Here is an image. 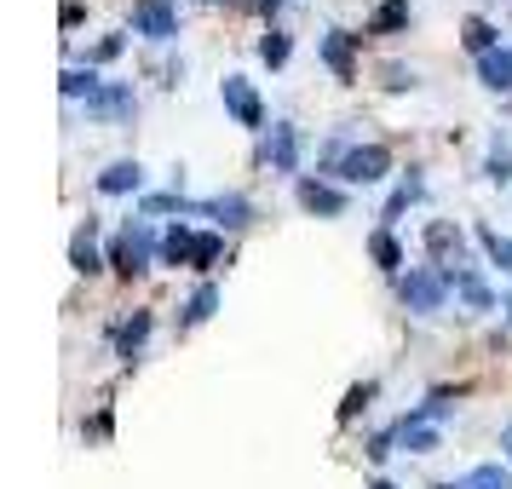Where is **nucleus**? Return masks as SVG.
<instances>
[{
  "mask_svg": "<svg viewBox=\"0 0 512 489\" xmlns=\"http://www.w3.org/2000/svg\"><path fill=\"white\" fill-rule=\"evenodd\" d=\"M449 271L443 265H420V271H409V277H397V300L409 305V311H438L443 300H449Z\"/></svg>",
  "mask_w": 512,
  "mask_h": 489,
  "instance_id": "obj_1",
  "label": "nucleus"
},
{
  "mask_svg": "<svg viewBox=\"0 0 512 489\" xmlns=\"http://www.w3.org/2000/svg\"><path fill=\"white\" fill-rule=\"evenodd\" d=\"M150 254H156V236H150V225H127V231L110 242V265H116L121 277H139V271H150Z\"/></svg>",
  "mask_w": 512,
  "mask_h": 489,
  "instance_id": "obj_2",
  "label": "nucleus"
},
{
  "mask_svg": "<svg viewBox=\"0 0 512 489\" xmlns=\"http://www.w3.org/2000/svg\"><path fill=\"white\" fill-rule=\"evenodd\" d=\"M386 167H392V150L386 144H351L346 156L334 162V173L346 185H374V179H386Z\"/></svg>",
  "mask_w": 512,
  "mask_h": 489,
  "instance_id": "obj_3",
  "label": "nucleus"
},
{
  "mask_svg": "<svg viewBox=\"0 0 512 489\" xmlns=\"http://www.w3.org/2000/svg\"><path fill=\"white\" fill-rule=\"evenodd\" d=\"M133 35H144V41H173V35H179L173 6H167V0H139V6H133Z\"/></svg>",
  "mask_w": 512,
  "mask_h": 489,
  "instance_id": "obj_4",
  "label": "nucleus"
},
{
  "mask_svg": "<svg viewBox=\"0 0 512 489\" xmlns=\"http://www.w3.org/2000/svg\"><path fill=\"white\" fill-rule=\"evenodd\" d=\"M219 93H225V110H231L242 127H259V121H265V110H259V93L242 81V75H225V87H219Z\"/></svg>",
  "mask_w": 512,
  "mask_h": 489,
  "instance_id": "obj_5",
  "label": "nucleus"
},
{
  "mask_svg": "<svg viewBox=\"0 0 512 489\" xmlns=\"http://www.w3.org/2000/svg\"><path fill=\"white\" fill-rule=\"evenodd\" d=\"M265 167H277V173H294V167H300V133H294L288 121L271 127V139H265Z\"/></svg>",
  "mask_w": 512,
  "mask_h": 489,
  "instance_id": "obj_6",
  "label": "nucleus"
},
{
  "mask_svg": "<svg viewBox=\"0 0 512 489\" xmlns=\"http://www.w3.org/2000/svg\"><path fill=\"white\" fill-rule=\"evenodd\" d=\"M300 208L323 213V219H340V213H346V196L334 185H323V179H300Z\"/></svg>",
  "mask_w": 512,
  "mask_h": 489,
  "instance_id": "obj_7",
  "label": "nucleus"
},
{
  "mask_svg": "<svg viewBox=\"0 0 512 489\" xmlns=\"http://www.w3.org/2000/svg\"><path fill=\"white\" fill-rule=\"evenodd\" d=\"M70 265L81 271V277H93V271H104V254H98V225L87 219L81 231L70 236Z\"/></svg>",
  "mask_w": 512,
  "mask_h": 489,
  "instance_id": "obj_8",
  "label": "nucleus"
},
{
  "mask_svg": "<svg viewBox=\"0 0 512 489\" xmlns=\"http://www.w3.org/2000/svg\"><path fill=\"white\" fill-rule=\"evenodd\" d=\"M478 81L489 93H512V47H495L478 58Z\"/></svg>",
  "mask_w": 512,
  "mask_h": 489,
  "instance_id": "obj_9",
  "label": "nucleus"
},
{
  "mask_svg": "<svg viewBox=\"0 0 512 489\" xmlns=\"http://www.w3.org/2000/svg\"><path fill=\"white\" fill-rule=\"evenodd\" d=\"M196 213H208V219H219V225H231V231H242V225L254 219V208H248V196H213V202H202Z\"/></svg>",
  "mask_w": 512,
  "mask_h": 489,
  "instance_id": "obj_10",
  "label": "nucleus"
},
{
  "mask_svg": "<svg viewBox=\"0 0 512 489\" xmlns=\"http://www.w3.org/2000/svg\"><path fill=\"white\" fill-rule=\"evenodd\" d=\"M443 271H449V265H443ZM449 282H455V294H461L472 311H495V294L484 288V277H478V271H461V265H455V271H449Z\"/></svg>",
  "mask_w": 512,
  "mask_h": 489,
  "instance_id": "obj_11",
  "label": "nucleus"
},
{
  "mask_svg": "<svg viewBox=\"0 0 512 489\" xmlns=\"http://www.w3.org/2000/svg\"><path fill=\"white\" fill-rule=\"evenodd\" d=\"M139 185H144L139 162H110L104 173H98V190H104V196H127V190H139Z\"/></svg>",
  "mask_w": 512,
  "mask_h": 489,
  "instance_id": "obj_12",
  "label": "nucleus"
},
{
  "mask_svg": "<svg viewBox=\"0 0 512 489\" xmlns=\"http://www.w3.org/2000/svg\"><path fill=\"white\" fill-rule=\"evenodd\" d=\"M323 64L340 75V81H351V75H357V64H351V35L328 29V35H323Z\"/></svg>",
  "mask_w": 512,
  "mask_h": 489,
  "instance_id": "obj_13",
  "label": "nucleus"
},
{
  "mask_svg": "<svg viewBox=\"0 0 512 489\" xmlns=\"http://www.w3.org/2000/svg\"><path fill=\"white\" fill-rule=\"evenodd\" d=\"M438 489H512V472H507V466H472L466 478H455V484H438Z\"/></svg>",
  "mask_w": 512,
  "mask_h": 489,
  "instance_id": "obj_14",
  "label": "nucleus"
},
{
  "mask_svg": "<svg viewBox=\"0 0 512 489\" xmlns=\"http://www.w3.org/2000/svg\"><path fill=\"white\" fill-rule=\"evenodd\" d=\"M87 110L93 116H133V93L127 87H104L98 98H87Z\"/></svg>",
  "mask_w": 512,
  "mask_h": 489,
  "instance_id": "obj_15",
  "label": "nucleus"
},
{
  "mask_svg": "<svg viewBox=\"0 0 512 489\" xmlns=\"http://www.w3.org/2000/svg\"><path fill=\"white\" fill-rule=\"evenodd\" d=\"M213 305H219V288H213V282H202V288L190 294V305H185V317H179V323H185V328L208 323V317H213Z\"/></svg>",
  "mask_w": 512,
  "mask_h": 489,
  "instance_id": "obj_16",
  "label": "nucleus"
},
{
  "mask_svg": "<svg viewBox=\"0 0 512 489\" xmlns=\"http://www.w3.org/2000/svg\"><path fill=\"white\" fill-rule=\"evenodd\" d=\"M144 334H150V311H133V323H121V328H116L121 357H133V351L144 346Z\"/></svg>",
  "mask_w": 512,
  "mask_h": 489,
  "instance_id": "obj_17",
  "label": "nucleus"
},
{
  "mask_svg": "<svg viewBox=\"0 0 512 489\" xmlns=\"http://www.w3.org/2000/svg\"><path fill=\"white\" fill-rule=\"evenodd\" d=\"M409 24V0H386V6H380V12H374V35H397V29Z\"/></svg>",
  "mask_w": 512,
  "mask_h": 489,
  "instance_id": "obj_18",
  "label": "nucleus"
},
{
  "mask_svg": "<svg viewBox=\"0 0 512 489\" xmlns=\"http://www.w3.org/2000/svg\"><path fill=\"white\" fill-rule=\"evenodd\" d=\"M369 254L380 259V271H403V248H397V236H392V231H374Z\"/></svg>",
  "mask_w": 512,
  "mask_h": 489,
  "instance_id": "obj_19",
  "label": "nucleus"
},
{
  "mask_svg": "<svg viewBox=\"0 0 512 489\" xmlns=\"http://www.w3.org/2000/svg\"><path fill=\"white\" fill-rule=\"evenodd\" d=\"M190 248H196V236H190L185 225H173L167 242H162V259H167V265H190Z\"/></svg>",
  "mask_w": 512,
  "mask_h": 489,
  "instance_id": "obj_20",
  "label": "nucleus"
},
{
  "mask_svg": "<svg viewBox=\"0 0 512 489\" xmlns=\"http://www.w3.org/2000/svg\"><path fill=\"white\" fill-rule=\"evenodd\" d=\"M288 35H282V29H265V35H259V58H265V64H271V70H282V64H288Z\"/></svg>",
  "mask_w": 512,
  "mask_h": 489,
  "instance_id": "obj_21",
  "label": "nucleus"
},
{
  "mask_svg": "<svg viewBox=\"0 0 512 489\" xmlns=\"http://www.w3.org/2000/svg\"><path fill=\"white\" fill-rule=\"evenodd\" d=\"M397 438H403L409 455H432V449H438V432H432V426H397Z\"/></svg>",
  "mask_w": 512,
  "mask_h": 489,
  "instance_id": "obj_22",
  "label": "nucleus"
},
{
  "mask_svg": "<svg viewBox=\"0 0 512 489\" xmlns=\"http://www.w3.org/2000/svg\"><path fill=\"white\" fill-rule=\"evenodd\" d=\"M81 93L98 98V93H104V81H98L93 70H64V98H81Z\"/></svg>",
  "mask_w": 512,
  "mask_h": 489,
  "instance_id": "obj_23",
  "label": "nucleus"
},
{
  "mask_svg": "<svg viewBox=\"0 0 512 489\" xmlns=\"http://www.w3.org/2000/svg\"><path fill=\"white\" fill-rule=\"evenodd\" d=\"M478 242H484L489 248V259H495V265H501V271H512V236H501V231H478Z\"/></svg>",
  "mask_w": 512,
  "mask_h": 489,
  "instance_id": "obj_24",
  "label": "nucleus"
},
{
  "mask_svg": "<svg viewBox=\"0 0 512 489\" xmlns=\"http://www.w3.org/2000/svg\"><path fill=\"white\" fill-rule=\"evenodd\" d=\"M466 47L478 52V58H484V52H495V24H484V18H466Z\"/></svg>",
  "mask_w": 512,
  "mask_h": 489,
  "instance_id": "obj_25",
  "label": "nucleus"
},
{
  "mask_svg": "<svg viewBox=\"0 0 512 489\" xmlns=\"http://www.w3.org/2000/svg\"><path fill=\"white\" fill-rule=\"evenodd\" d=\"M219 254H225V242H219V236H196L190 265H196V271H208V265H219Z\"/></svg>",
  "mask_w": 512,
  "mask_h": 489,
  "instance_id": "obj_26",
  "label": "nucleus"
},
{
  "mask_svg": "<svg viewBox=\"0 0 512 489\" xmlns=\"http://www.w3.org/2000/svg\"><path fill=\"white\" fill-rule=\"evenodd\" d=\"M426 242H432L438 254H455V259H461V231H455V225H432V231H426Z\"/></svg>",
  "mask_w": 512,
  "mask_h": 489,
  "instance_id": "obj_27",
  "label": "nucleus"
},
{
  "mask_svg": "<svg viewBox=\"0 0 512 489\" xmlns=\"http://www.w3.org/2000/svg\"><path fill=\"white\" fill-rule=\"evenodd\" d=\"M369 397H374V380H363V386H351L346 403H340V420H351L357 409H369Z\"/></svg>",
  "mask_w": 512,
  "mask_h": 489,
  "instance_id": "obj_28",
  "label": "nucleus"
},
{
  "mask_svg": "<svg viewBox=\"0 0 512 489\" xmlns=\"http://www.w3.org/2000/svg\"><path fill=\"white\" fill-rule=\"evenodd\" d=\"M409 202H420V179H409V185H403V190L392 196V202H386V219H397V213L409 208Z\"/></svg>",
  "mask_w": 512,
  "mask_h": 489,
  "instance_id": "obj_29",
  "label": "nucleus"
},
{
  "mask_svg": "<svg viewBox=\"0 0 512 489\" xmlns=\"http://www.w3.org/2000/svg\"><path fill=\"white\" fill-rule=\"evenodd\" d=\"M489 179H495V185H507V179H512V156H507V144H495V156H489Z\"/></svg>",
  "mask_w": 512,
  "mask_h": 489,
  "instance_id": "obj_30",
  "label": "nucleus"
},
{
  "mask_svg": "<svg viewBox=\"0 0 512 489\" xmlns=\"http://www.w3.org/2000/svg\"><path fill=\"white\" fill-rule=\"evenodd\" d=\"M386 87H392V93H403V87H415V70H397V64H386Z\"/></svg>",
  "mask_w": 512,
  "mask_h": 489,
  "instance_id": "obj_31",
  "label": "nucleus"
},
{
  "mask_svg": "<svg viewBox=\"0 0 512 489\" xmlns=\"http://www.w3.org/2000/svg\"><path fill=\"white\" fill-rule=\"evenodd\" d=\"M116 52H121V35H104V41H98V47H93V58H98V64H110Z\"/></svg>",
  "mask_w": 512,
  "mask_h": 489,
  "instance_id": "obj_32",
  "label": "nucleus"
},
{
  "mask_svg": "<svg viewBox=\"0 0 512 489\" xmlns=\"http://www.w3.org/2000/svg\"><path fill=\"white\" fill-rule=\"evenodd\" d=\"M501 449H507V461H512V426H507V432H501Z\"/></svg>",
  "mask_w": 512,
  "mask_h": 489,
  "instance_id": "obj_33",
  "label": "nucleus"
},
{
  "mask_svg": "<svg viewBox=\"0 0 512 489\" xmlns=\"http://www.w3.org/2000/svg\"><path fill=\"white\" fill-rule=\"evenodd\" d=\"M259 6H265V12H277V6H282V0H259Z\"/></svg>",
  "mask_w": 512,
  "mask_h": 489,
  "instance_id": "obj_34",
  "label": "nucleus"
},
{
  "mask_svg": "<svg viewBox=\"0 0 512 489\" xmlns=\"http://www.w3.org/2000/svg\"><path fill=\"white\" fill-rule=\"evenodd\" d=\"M369 489H397V484H386V478H380V484H369Z\"/></svg>",
  "mask_w": 512,
  "mask_h": 489,
  "instance_id": "obj_35",
  "label": "nucleus"
},
{
  "mask_svg": "<svg viewBox=\"0 0 512 489\" xmlns=\"http://www.w3.org/2000/svg\"><path fill=\"white\" fill-rule=\"evenodd\" d=\"M507 317H512V294H507Z\"/></svg>",
  "mask_w": 512,
  "mask_h": 489,
  "instance_id": "obj_36",
  "label": "nucleus"
}]
</instances>
